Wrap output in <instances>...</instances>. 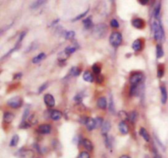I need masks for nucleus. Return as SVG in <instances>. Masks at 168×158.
Instances as JSON below:
<instances>
[{
    "label": "nucleus",
    "mask_w": 168,
    "mask_h": 158,
    "mask_svg": "<svg viewBox=\"0 0 168 158\" xmlns=\"http://www.w3.org/2000/svg\"><path fill=\"white\" fill-rule=\"evenodd\" d=\"M83 80H84L85 81H86V82L92 83L94 82V76H93V74H92L90 71L85 70V71L84 72V74H83Z\"/></svg>",
    "instance_id": "17"
},
{
    "label": "nucleus",
    "mask_w": 168,
    "mask_h": 158,
    "mask_svg": "<svg viewBox=\"0 0 168 158\" xmlns=\"http://www.w3.org/2000/svg\"><path fill=\"white\" fill-rule=\"evenodd\" d=\"M111 130V123L108 121V120H105L103 122V124L101 127V132H102V134L103 135H106L108 134V133L109 132V130Z\"/></svg>",
    "instance_id": "15"
},
{
    "label": "nucleus",
    "mask_w": 168,
    "mask_h": 158,
    "mask_svg": "<svg viewBox=\"0 0 168 158\" xmlns=\"http://www.w3.org/2000/svg\"><path fill=\"white\" fill-rule=\"evenodd\" d=\"M75 33L73 30H67L64 32V37L66 40H73L75 38Z\"/></svg>",
    "instance_id": "25"
},
{
    "label": "nucleus",
    "mask_w": 168,
    "mask_h": 158,
    "mask_svg": "<svg viewBox=\"0 0 168 158\" xmlns=\"http://www.w3.org/2000/svg\"><path fill=\"white\" fill-rule=\"evenodd\" d=\"M92 70H93V72H94L95 75L99 76V75L101 74L102 68H101V66L98 63H95L94 65H93V66H92Z\"/></svg>",
    "instance_id": "31"
},
{
    "label": "nucleus",
    "mask_w": 168,
    "mask_h": 158,
    "mask_svg": "<svg viewBox=\"0 0 168 158\" xmlns=\"http://www.w3.org/2000/svg\"><path fill=\"white\" fill-rule=\"evenodd\" d=\"M137 117H138V113L135 111H131L129 114V119H128V120H130L132 124H134L135 121H136V120H137Z\"/></svg>",
    "instance_id": "26"
},
{
    "label": "nucleus",
    "mask_w": 168,
    "mask_h": 158,
    "mask_svg": "<svg viewBox=\"0 0 168 158\" xmlns=\"http://www.w3.org/2000/svg\"><path fill=\"white\" fill-rule=\"evenodd\" d=\"M49 117H50V119H52L54 121H58V120H60L62 119V113L59 110H56V109L50 110V111H49Z\"/></svg>",
    "instance_id": "10"
},
{
    "label": "nucleus",
    "mask_w": 168,
    "mask_h": 158,
    "mask_svg": "<svg viewBox=\"0 0 168 158\" xmlns=\"http://www.w3.org/2000/svg\"><path fill=\"white\" fill-rule=\"evenodd\" d=\"M139 2H140V3L142 4V5H146V4L148 3L149 0H139Z\"/></svg>",
    "instance_id": "48"
},
{
    "label": "nucleus",
    "mask_w": 168,
    "mask_h": 158,
    "mask_svg": "<svg viewBox=\"0 0 168 158\" xmlns=\"http://www.w3.org/2000/svg\"><path fill=\"white\" fill-rule=\"evenodd\" d=\"M160 12H161V3H158V4L157 5V7H155L154 12H153V16H154L156 20H158V19H159Z\"/></svg>",
    "instance_id": "30"
},
{
    "label": "nucleus",
    "mask_w": 168,
    "mask_h": 158,
    "mask_svg": "<svg viewBox=\"0 0 168 158\" xmlns=\"http://www.w3.org/2000/svg\"><path fill=\"white\" fill-rule=\"evenodd\" d=\"M81 144L83 145V147L87 150L88 151H93L94 149V145H93V143L88 139V138H83L81 140Z\"/></svg>",
    "instance_id": "14"
},
{
    "label": "nucleus",
    "mask_w": 168,
    "mask_h": 158,
    "mask_svg": "<svg viewBox=\"0 0 168 158\" xmlns=\"http://www.w3.org/2000/svg\"><path fill=\"white\" fill-rule=\"evenodd\" d=\"M118 115L122 119V120H124V121H126V120L129 119V114H127V112L125 111H120L118 112Z\"/></svg>",
    "instance_id": "36"
},
{
    "label": "nucleus",
    "mask_w": 168,
    "mask_h": 158,
    "mask_svg": "<svg viewBox=\"0 0 168 158\" xmlns=\"http://www.w3.org/2000/svg\"><path fill=\"white\" fill-rule=\"evenodd\" d=\"M118 129H119L120 133H121V134H123V135H126L128 133H129V131H130L129 125L124 120H122V121H121L119 123V124H118Z\"/></svg>",
    "instance_id": "12"
},
{
    "label": "nucleus",
    "mask_w": 168,
    "mask_h": 158,
    "mask_svg": "<svg viewBox=\"0 0 168 158\" xmlns=\"http://www.w3.org/2000/svg\"><path fill=\"white\" fill-rule=\"evenodd\" d=\"M139 93V84L137 85H131L130 88V96H135Z\"/></svg>",
    "instance_id": "27"
},
{
    "label": "nucleus",
    "mask_w": 168,
    "mask_h": 158,
    "mask_svg": "<svg viewBox=\"0 0 168 158\" xmlns=\"http://www.w3.org/2000/svg\"><path fill=\"white\" fill-rule=\"evenodd\" d=\"M160 91H161V104L165 105L168 99V93L167 88L164 84H161L160 86Z\"/></svg>",
    "instance_id": "11"
},
{
    "label": "nucleus",
    "mask_w": 168,
    "mask_h": 158,
    "mask_svg": "<svg viewBox=\"0 0 168 158\" xmlns=\"http://www.w3.org/2000/svg\"><path fill=\"white\" fill-rule=\"evenodd\" d=\"M78 158H90V154L88 151H82L80 152Z\"/></svg>",
    "instance_id": "38"
},
{
    "label": "nucleus",
    "mask_w": 168,
    "mask_h": 158,
    "mask_svg": "<svg viewBox=\"0 0 168 158\" xmlns=\"http://www.w3.org/2000/svg\"><path fill=\"white\" fill-rule=\"evenodd\" d=\"M97 106L101 110H105L108 107V101L105 97H100L97 100Z\"/></svg>",
    "instance_id": "13"
},
{
    "label": "nucleus",
    "mask_w": 168,
    "mask_h": 158,
    "mask_svg": "<svg viewBox=\"0 0 168 158\" xmlns=\"http://www.w3.org/2000/svg\"><path fill=\"white\" fill-rule=\"evenodd\" d=\"M109 111L112 112V114H114L115 112H116L114 101H113V97H112V96H110V100H109Z\"/></svg>",
    "instance_id": "35"
},
{
    "label": "nucleus",
    "mask_w": 168,
    "mask_h": 158,
    "mask_svg": "<svg viewBox=\"0 0 168 158\" xmlns=\"http://www.w3.org/2000/svg\"><path fill=\"white\" fill-rule=\"evenodd\" d=\"M156 56H157V59H160L164 56V50L160 43L157 44V46H156Z\"/></svg>",
    "instance_id": "22"
},
{
    "label": "nucleus",
    "mask_w": 168,
    "mask_h": 158,
    "mask_svg": "<svg viewBox=\"0 0 168 158\" xmlns=\"http://www.w3.org/2000/svg\"><path fill=\"white\" fill-rule=\"evenodd\" d=\"M14 117H15V116H14L13 113L9 112V111H6L3 114V121L5 123H7V124H10V123L13 122V120H14Z\"/></svg>",
    "instance_id": "16"
},
{
    "label": "nucleus",
    "mask_w": 168,
    "mask_h": 158,
    "mask_svg": "<svg viewBox=\"0 0 168 158\" xmlns=\"http://www.w3.org/2000/svg\"><path fill=\"white\" fill-rule=\"evenodd\" d=\"M165 74V68L162 65H159L158 67H157V77L159 79H161L163 76Z\"/></svg>",
    "instance_id": "29"
},
{
    "label": "nucleus",
    "mask_w": 168,
    "mask_h": 158,
    "mask_svg": "<svg viewBox=\"0 0 168 158\" xmlns=\"http://www.w3.org/2000/svg\"><path fill=\"white\" fill-rule=\"evenodd\" d=\"M122 40H123L122 34L117 31L112 32L109 37V43L113 48H118L119 46H121Z\"/></svg>",
    "instance_id": "2"
},
{
    "label": "nucleus",
    "mask_w": 168,
    "mask_h": 158,
    "mask_svg": "<svg viewBox=\"0 0 168 158\" xmlns=\"http://www.w3.org/2000/svg\"><path fill=\"white\" fill-rule=\"evenodd\" d=\"M48 0H34L33 2V3L30 5V8L32 9H36L38 7H41L43 4H44Z\"/></svg>",
    "instance_id": "23"
},
{
    "label": "nucleus",
    "mask_w": 168,
    "mask_h": 158,
    "mask_svg": "<svg viewBox=\"0 0 168 158\" xmlns=\"http://www.w3.org/2000/svg\"><path fill=\"white\" fill-rule=\"evenodd\" d=\"M7 106H9L10 107H12L13 109H17V108H20L22 106L23 100L21 97L16 96L13 97H11L7 102Z\"/></svg>",
    "instance_id": "4"
},
{
    "label": "nucleus",
    "mask_w": 168,
    "mask_h": 158,
    "mask_svg": "<svg viewBox=\"0 0 168 158\" xmlns=\"http://www.w3.org/2000/svg\"><path fill=\"white\" fill-rule=\"evenodd\" d=\"M83 25H84V27L85 29H90V28L93 27V21H92V16H88L85 19L83 20Z\"/></svg>",
    "instance_id": "21"
},
{
    "label": "nucleus",
    "mask_w": 168,
    "mask_h": 158,
    "mask_svg": "<svg viewBox=\"0 0 168 158\" xmlns=\"http://www.w3.org/2000/svg\"><path fill=\"white\" fill-rule=\"evenodd\" d=\"M119 158H131V157H130V156H128V155H126V154H125V155H121V157H120Z\"/></svg>",
    "instance_id": "51"
},
{
    "label": "nucleus",
    "mask_w": 168,
    "mask_h": 158,
    "mask_svg": "<svg viewBox=\"0 0 168 158\" xmlns=\"http://www.w3.org/2000/svg\"><path fill=\"white\" fill-rule=\"evenodd\" d=\"M75 101L77 103H80L82 102V99H83V95L81 93H78L77 95H75V97H74Z\"/></svg>",
    "instance_id": "42"
},
{
    "label": "nucleus",
    "mask_w": 168,
    "mask_h": 158,
    "mask_svg": "<svg viewBox=\"0 0 168 158\" xmlns=\"http://www.w3.org/2000/svg\"><path fill=\"white\" fill-rule=\"evenodd\" d=\"M140 134L146 142H149L150 141V135L148 134V132L147 131V130L144 127H141L140 129Z\"/></svg>",
    "instance_id": "20"
},
{
    "label": "nucleus",
    "mask_w": 168,
    "mask_h": 158,
    "mask_svg": "<svg viewBox=\"0 0 168 158\" xmlns=\"http://www.w3.org/2000/svg\"><path fill=\"white\" fill-rule=\"evenodd\" d=\"M108 32V27L106 26V24L101 23L97 26H95L93 29V34L94 35L95 38H103V36H105Z\"/></svg>",
    "instance_id": "3"
},
{
    "label": "nucleus",
    "mask_w": 168,
    "mask_h": 158,
    "mask_svg": "<svg viewBox=\"0 0 168 158\" xmlns=\"http://www.w3.org/2000/svg\"><path fill=\"white\" fill-rule=\"evenodd\" d=\"M153 37L155 40L161 41L165 39V32L162 26L161 21L160 19L156 20L153 24Z\"/></svg>",
    "instance_id": "1"
},
{
    "label": "nucleus",
    "mask_w": 168,
    "mask_h": 158,
    "mask_svg": "<svg viewBox=\"0 0 168 158\" xmlns=\"http://www.w3.org/2000/svg\"><path fill=\"white\" fill-rule=\"evenodd\" d=\"M131 25L133 26V27L138 30H143L144 28L145 27V21L144 19L140 18V17H136L134 18L131 21Z\"/></svg>",
    "instance_id": "8"
},
{
    "label": "nucleus",
    "mask_w": 168,
    "mask_h": 158,
    "mask_svg": "<svg viewBox=\"0 0 168 158\" xmlns=\"http://www.w3.org/2000/svg\"><path fill=\"white\" fill-rule=\"evenodd\" d=\"M1 33H2V30H0V34H1Z\"/></svg>",
    "instance_id": "52"
},
{
    "label": "nucleus",
    "mask_w": 168,
    "mask_h": 158,
    "mask_svg": "<svg viewBox=\"0 0 168 158\" xmlns=\"http://www.w3.org/2000/svg\"><path fill=\"white\" fill-rule=\"evenodd\" d=\"M81 73V69L80 67H77V66H74V67H72V68L70 70V75L74 76V77L80 76Z\"/></svg>",
    "instance_id": "24"
},
{
    "label": "nucleus",
    "mask_w": 168,
    "mask_h": 158,
    "mask_svg": "<svg viewBox=\"0 0 168 158\" xmlns=\"http://www.w3.org/2000/svg\"><path fill=\"white\" fill-rule=\"evenodd\" d=\"M48 86V83H44V84H43L41 85L40 87L39 88V91H38V93H43V92H44V90L47 89Z\"/></svg>",
    "instance_id": "41"
},
{
    "label": "nucleus",
    "mask_w": 168,
    "mask_h": 158,
    "mask_svg": "<svg viewBox=\"0 0 168 158\" xmlns=\"http://www.w3.org/2000/svg\"><path fill=\"white\" fill-rule=\"evenodd\" d=\"M36 131L40 134H48L52 131V126L48 124H42L38 126Z\"/></svg>",
    "instance_id": "7"
},
{
    "label": "nucleus",
    "mask_w": 168,
    "mask_h": 158,
    "mask_svg": "<svg viewBox=\"0 0 168 158\" xmlns=\"http://www.w3.org/2000/svg\"><path fill=\"white\" fill-rule=\"evenodd\" d=\"M21 76H22V74H21V73H17V75H15V76H14V80L20 79Z\"/></svg>",
    "instance_id": "49"
},
{
    "label": "nucleus",
    "mask_w": 168,
    "mask_h": 158,
    "mask_svg": "<svg viewBox=\"0 0 168 158\" xmlns=\"http://www.w3.org/2000/svg\"><path fill=\"white\" fill-rule=\"evenodd\" d=\"M144 79V74L142 72H134L130 77V84L131 85H137L142 82Z\"/></svg>",
    "instance_id": "5"
},
{
    "label": "nucleus",
    "mask_w": 168,
    "mask_h": 158,
    "mask_svg": "<svg viewBox=\"0 0 168 158\" xmlns=\"http://www.w3.org/2000/svg\"><path fill=\"white\" fill-rule=\"evenodd\" d=\"M34 45H36V44H34V43H31L30 45V47L27 48V51L26 52H30V51H32V50H34V49H35L36 48V47H34Z\"/></svg>",
    "instance_id": "46"
},
{
    "label": "nucleus",
    "mask_w": 168,
    "mask_h": 158,
    "mask_svg": "<svg viewBox=\"0 0 168 158\" xmlns=\"http://www.w3.org/2000/svg\"><path fill=\"white\" fill-rule=\"evenodd\" d=\"M26 31H22L21 33L19 35V38H18V40L17 42V43H16V46H17V47H21V42L23 41V40H24V38L26 37Z\"/></svg>",
    "instance_id": "34"
},
{
    "label": "nucleus",
    "mask_w": 168,
    "mask_h": 158,
    "mask_svg": "<svg viewBox=\"0 0 168 158\" xmlns=\"http://www.w3.org/2000/svg\"><path fill=\"white\" fill-rule=\"evenodd\" d=\"M153 158H161V155L157 152V151L156 150H153Z\"/></svg>",
    "instance_id": "47"
},
{
    "label": "nucleus",
    "mask_w": 168,
    "mask_h": 158,
    "mask_svg": "<svg viewBox=\"0 0 168 158\" xmlns=\"http://www.w3.org/2000/svg\"><path fill=\"white\" fill-rule=\"evenodd\" d=\"M96 81L98 84H103V82L104 81V76L103 75H99L97 76V79H96Z\"/></svg>",
    "instance_id": "43"
},
{
    "label": "nucleus",
    "mask_w": 168,
    "mask_h": 158,
    "mask_svg": "<svg viewBox=\"0 0 168 158\" xmlns=\"http://www.w3.org/2000/svg\"><path fill=\"white\" fill-rule=\"evenodd\" d=\"M86 127H87V130L89 131H92L94 130V129H96V122H95V119L94 118H89L86 122Z\"/></svg>",
    "instance_id": "18"
},
{
    "label": "nucleus",
    "mask_w": 168,
    "mask_h": 158,
    "mask_svg": "<svg viewBox=\"0 0 168 158\" xmlns=\"http://www.w3.org/2000/svg\"><path fill=\"white\" fill-rule=\"evenodd\" d=\"M58 22H59V19H57V20H55V21L51 24V26H55V25H56L57 23H58Z\"/></svg>",
    "instance_id": "50"
},
{
    "label": "nucleus",
    "mask_w": 168,
    "mask_h": 158,
    "mask_svg": "<svg viewBox=\"0 0 168 158\" xmlns=\"http://www.w3.org/2000/svg\"><path fill=\"white\" fill-rule=\"evenodd\" d=\"M144 48V40L142 39L135 40L132 43V49L134 52H141Z\"/></svg>",
    "instance_id": "9"
},
{
    "label": "nucleus",
    "mask_w": 168,
    "mask_h": 158,
    "mask_svg": "<svg viewBox=\"0 0 168 158\" xmlns=\"http://www.w3.org/2000/svg\"><path fill=\"white\" fill-rule=\"evenodd\" d=\"M89 9L88 8L87 10L85 11V12H84V13H81L80 15H78V16H76L75 18H73L72 19V21L73 22H75V21H79V20H81V19H83V18H85V16L87 15L88 13H89Z\"/></svg>",
    "instance_id": "33"
},
{
    "label": "nucleus",
    "mask_w": 168,
    "mask_h": 158,
    "mask_svg": "<svg viewBox=\"0 0 168 158\" xmlns=\"http://www.w3.org/2000/svg\"><path fill=\"white\" fill-rule=\"evenodd\" d=\"M88 119H89V117H85H85H81V118L80 119V122H81V124H86V122H87Z\"/></svg>",
    "instance_id": "45"
},
{
    "label": "nucleus",
    "mask_w": 168,
    "mask_h": 158,
    "mask_svg": "<svg viewBox=\"0 0 168 158\" xmlns=\"http://www.w3.org/2000/svg\"><path fill=\"white\" fill-rule=\"evenodd\" d=\"M110 25H111L112 27L114 28V29H118V28L120 27L119 22H118L117 20H116V19H112V21H110Z\"/></svg>",
    "instance_id": "39"
},
{
    "label": "nucleus",
    "mask_w": 168,
    "mask_h": 158,
    "mask_svg": "<svg viewBox=\"0 0 168 158\" xmlns=\"http://www.w3.org/2000/svg\"><path fill=\"white\" fill-rule=\"evenodd\" d=\"M44 104L47 106L48 108H53V107H54V106H55L56 101H55L54 97L52 94L46 93L44 96Z\"/></svg>",
    "instance_id": "6"
},
{
    "label": "nucleus",
    "mask_w": 168,
    "mask_h": 158,
    "mask_svg": "<svg viewBox=\"0 0 168 158\" xmlns=\"http://www.w3.org/2000/svg\"><path fill=\"white\" fill-rule=\"evenodd\" d=\"M30 127V124L26 121H21V124L20 125V128L21 129H27Z\"/></svg>",
    "instance_id": "44"
},
{
    "label": "nucleus",
    "mask_w": 168,
    "mask_h": 158,
    "mask_svg": "<svg viewBox=\"0 0 168 158\" xmlns=\"http://www.w3.org/2000/svg\"><path fill=\"white\" fill-rule=\"evenodd\" d=\"M76 50H77V47H76V46H69V47H67V48L64 50V53H65L67 56H70L71 55L72 53H74Z\"/></svg>",
    "instance_id": "28"
},
{
    "label": "nucleus",
    "mask_w": 168,
    "mask_h": 158,
    "mask_svg": "<svg viewBox=\"0 0 168 158\" xmlns=\"http://www.w3.org/2000/svg\"><path fill=\"white\" fill-rule=\"evenodd\" d=\"M29 114H30V108L26 107L24 111V113H23V116H22V121H26V120L29 117Z\"/></svg>",
    "instance_id": "40"
},
{
    "label": "nucleus",
    "mask_w": 168,
    "mask_h": 158,
    "mask_svg": "<svg viewBox=\"0 0 168 158\" xmlns=\"http://www.w3.org/2000/svg\"><path fill=\"white\" fill-rule=\"evenodd\" d=\"M45 57H46V54L44 53H40L38 55L34 57L33 59H32V63H34V64H38V63L42 62L43 60H44Z\"/></svg>",
    "instance_id": "19"
},
{
    "label": "nucleus",
    "mask_w": 168,
    "mask_h": 158,
    "mask_svg": "<svg viewBox=\"0 0 168 158\" xmlns=\"http://www.w3.org/2000/svg\"><path fill=\"white\" fill-rule=\"evenodd\" d=\"M19 143V136L17 134H15L13 136L11 141H10V146L11 147H16Z\"/></svg>",
    "instance_id": "32"
},
{
    "label": "nucleus",
    "mask_w": 168,
    "mask_h": 158,
    "mask_svg": "<svg viewBox=\"0 0 168 158\" xmlns=\"http://www.w3.org/2000/svg\"><path fill=\"white\" fill-rule=\"evenodd\" d=\"M95 122H96V128H101L103 124V122H104V120H103V118L98 117L95 118Z\"/></svg>",
    "instance_id": "37"
}]
</instances>
